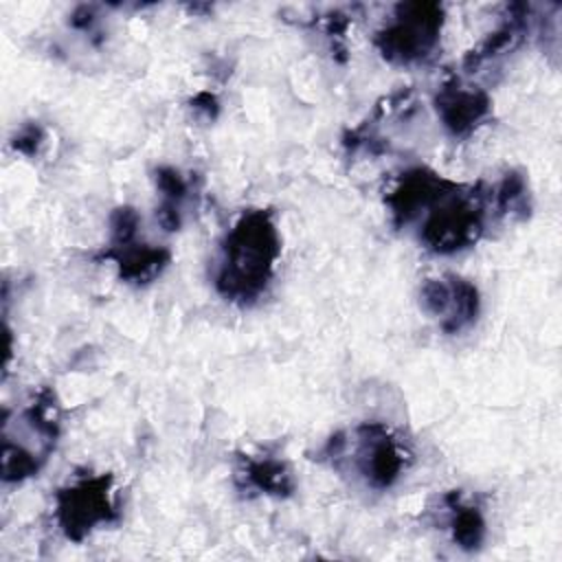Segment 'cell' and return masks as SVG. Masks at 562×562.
I'll return each mask as SVG.
<instances>
[{
    "mask_svg": "<svg viewBox=\"0 0 562 562\" xmlns=\"http://www.w3.org/2000/svg\"><path fill=\"white\" fill-rule=\"evenodd\" d=\"M156 187L162 195V202L156 211V217L165 231H178L182 217V202L189 195V182L184 176L173 167H158L156 169Z\"/></svg>",
    "mask_w": 562,
    "mask_h": 562,
    "instance_id": "7c38bea8",
    "label": "cell"
},
{
    "mask_svg": "<svg viewBox=\"0 0 562 562\" xmlns=\"http://www.w3.org/2000/svg\"><path fill=\"white\" fill-rule=\"evenodd\" d=\"M193 108L200 110V112H204L206 116H215V112H217V101H215L213 94L202 92V94H198V97L193 99Z\"/></svg>",
    "mask_w": 562,
    "mask_h": 562,
    "instance_id": "2e32d148",
    "label": "cell"
},
{
    "mask_svg": "<svg viewBox=\"0 0 562 562\" xmlns=\"http://www.w3.org/2000/svg\"><path fill=\"white\" fill-rule=\"evenodd\" d=\"M485 226V191L481 184H452L428 211L419 231L422 244L437 255H452L479 241Z\"/></svg>",
    "mask_w": 562,
    "mask_h": 562,
    "instance_id": "7a4b0ae2",
    "label": "cell"
},
{
    "mask_svg": "<svg viewBox=\"0 0 562 562\" xmlns=\"http://www.w3.org/2000/svg\"><path fill=\"white\" fill-rule=\"evenodd\" d=\"M443 503L450 512V531L452 540L463 551H476L485 540V518L479 507L461 501L459 492L443 496Z\"/></svg>",
    "mask_w": 562,
    "mask_h": 562,
    "instance_id": "8fae6325",
    "label": "cell"
},
{
    "mask_svg": "<svg viewBox=\"0 0 562 562\" xmlns=\"http://www.w3.org/2000/svg\"><path fill=\"white\" fill-rule=\"evenodd\" d=\"M103 257L116 261L119 277L127 283H149V281H154L171 259L169 250L138 244L136 237L130 239V241L110 244V248L103 252Z\"/></svg>",
    "mask_w": 562,
    "mask_h": 562,
    "instance_id": "9c48e42d",
    "label": "cell"
},
{
    "mask_svg": "<svg viewBox=\"0 0 562 562\" xmlns=\"http://www.w3.org/2000/svg\"><path fill=\"white\" fill-rule=\"evenodd\" d=\"M356 465L371 487L386 490L404 472L406 457L384 424L367 422L356 428Z\"/></svg>",
    "mask_w": 562,
    "mask_h": 562,
    "instance_id": "8992f818",
    "label": "cell"
},
{
    "mask_svg": "<svg viewBox=\"0 0 562 562\" xmlns=\"http://www.w3.org/2000/svg\"><path fill=\"white\" fill-rule=\"evenodd\" d=\"M435 108L443 127L454 138H465L490 116L492 101L485 90L452 81L441 86L435 97Z\"/></svg>",
    "mask_w": 562,
    "mask_h": 562,
    "instance_id": "ba28073f",
    "label": "cell"
},
{
    "mask_svg": "<svg viewBox=\"0 0 562 562\" xmlns=\"http://www.w3.org/2000/svg\"><path fill=\"white\" fill-rule=\"evenodd\" d=\"M55 520L61 533L81 542L97 525L119 520L112 474H81L55 492Z\"/></svg>",
    "mask_w": 562,
    "mask_h": 562,
    "instance_id": "3957f363",
    "label": "cell"
},
{
    "mask_svg": "<svg viewBox=\"0 0 562 562\" xmlns=\"http://www.w3.org/2000/svg\"><path fill=\"white\" fill-rule=\"evenodd\" d=\"M496 206L501 213H509V215H525V211L529 209L527 204V182L520 173L509 171L505 173V178L501 180L498 189H496Z\"/></svg>",
    "mask_w": 562,
    "mask_h": 562,
    "instance_id": "5bb4252c",
    "label": "cell"
},
{
    "mask_svg": "<svg viewBox=\"0 0 562 562\" xmlns=\"http://www.w3.org/2000/svg\"><path fill=\"white\" fill-rule=\"evenodd\" d=\"M454 182L441 178L439 173L415 167L402 173L395 189L386 195V204L391 209L395 226H406L422 213H426Z\"/></svg>",
    "mask_w": 562,
    "mask_h": 562,
    "instance_id": "52a82bcc",
    "label": "cell"
},
{
    "mask_svg": "<svg viewBox=\"0 0 562 562\" xmlns=\"http://www.w3.org/2000/svg\"><path fill=\"white\" fill-rule=\"evenodd\" d=\"M235 479L246 490L272 496H290L296 487L288 463L274 457H244L235 470Z\"/></svg>",
    "mask_w": 562,
    "mask_h": 562,
    "instance_id": "30bf717a",
    "label": "cell"
},
{
    "mask_svg": "<svg viewBox=\"0 0 562 562\" xmlns=\"http://www.w3.org/2000/svg\"><path fill=\"white\" fill-rule=\"evenodd\" d=\"M42 143H44V130H42L37 123H26V125L11 138L13 149L20 151V154H26V156L37 154V149H40Z\"/></svg>",
    "mask_w": 562,
    "mask_h": 562,
    "instance_id": "9a60e30c",
    "label": "cell"
},
{
    "mask_svg": "<svg viewBox=\"0 0 562 562\" xmlns=\"http://www.w3.org/2000/svg\"><path fill=\"white\" fill-rule=\"evenodd\" d=\"M441 24L443 11L435 2L397 4L393 22L375 33V46L391 64H417L437 46Z\"/></svg>",
    "mask_w": 562,
    "mask_h": 562,
    "instance_id": "277c9868",
    "label": "cell"
},
{
    "mask_svg": "<svg viewBox=\"0 0 562 562\" xmlns=\"http://www.w3.org/2000/svg\"><path fill=\"white\" fill-rule=\"evenodd\" d=\"M281 257V237L270 211L248 209L226 233L215 288L233 303H252L270 283Z\"/></svg>",
    "mask_w": 562,
    "mask_h": 562,
    "instance_id": "6da1fadb",
    "label": "cell"
},
{
    "mask_svg": "<svg viewBox=\"0 0 562 562\" xmlns=\"http://www.w3.org/2000/svg\"><path fill=\"white\" fill-rule=\"evenodd\" d=\"M520 33H522V18L520 15L509 18L498 31H494L487 40H483L479 48L468 53L463 66L472 70V68H479L481 64H485L487 59H492L496 55H503L507 48H512L516 44Z\"/></svg>",
    "mask_w": 562,
    "mask_h": 562,
    "instance_id": "4fadbf2b",
    "label": "cell"
},
{
    "mask_svg": "<svg viewBox=\"0 0 562 562\" xmlns=\"http://www.w3.org/2000/svg\"><path fill=\"white\" fill-rule=\"evenodd\" d=\"M419 296L424 310L439 321V327L446 334L468 329L479 316L481 299L476 285L457 274L426 279Z\"/></svg>",
    "mask_w": 562,
    "mask_h": 562,
    "instance_id": "5b68a950",
    "label": "cell"
}]
</instances>
